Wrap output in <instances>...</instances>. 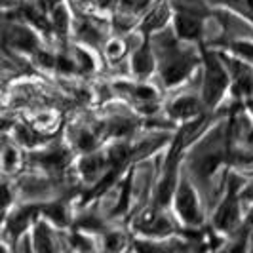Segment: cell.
I'll return each mask as SVG.
<instances>
[{"label":"cell","mask_w":253,"mask_h":253,"mask_svg":"<svg viewBox=\"0 0 253 253\" xmlns=\"http://www.w3.org/2000/svg\"><path fill=\"white\" fill-rule=\"evenodd\" d=\"M196 111V103L192 101V99H179L177 105H175V109H173V113L175 114H183V116H187V114L194 113Z\"/></svg>","instance_id":"cell-2"},{"label":"cell","mask_w":253,"mask_h":253,"mask_svg":"<svg viewBox=\"0 0 253 253\" xmlns=\"http://www.w3.org/2000/svg\"><path fill=\"white\" fill-rule=\"evenodd\" d=\"M179 31H181V35L183 37H194L196 33H198V23L194 21V19H190V17H179Z\"/></svg>","instance_id":"cell-1"}]
</instances>
